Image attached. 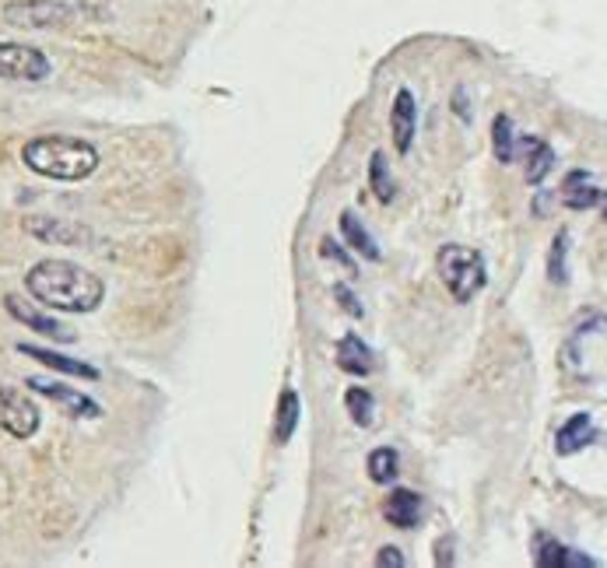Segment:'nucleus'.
<instances>
[{
	"label": "nucleus",
	"mask_w": 607,
	"mask_h": 568,
	"mask_svg": "<svg viewBox=\"0 0 607 568\" xmlns=\"http://www.w3.org/2000/svg\"><path fill=\"white\" fill-rule=\"evenodd\" d=\"M25 288L36 302L60 312H96L106 298L99 274L71 260H42L25 274Z\"/></svg>",
	"instance_id": "obj_1"
},
{
	"label": "nucleus",
	"mask_w": 607,
	"mask_h": 568,
	"mask_svg": "<svg viewBox=\"0 0 607 568\" xmlns=\"http://www.w3.org/2000/svg\"><path fill=\"white\" fill-rule=\"evenodd\" d=\"M22 162L39 172L46 180L57 183H82L91 172L99 169V151L82 137H67V134H42L33 137L22 148Z\"/></svg>",
	"instance_id": "obj_2"
},
{
	"label": "nucleus",
	"mask_w": 607,
	"mask_h": 568,
	"mask_svg": "<svg viewBox=\"0 0 607 568\" xmlns=\"http://www.w3.org/2000/svg\"><path fill=\"white\" fill-rule=\"evenodd\" d=\"M435 267H439V277L446 281V288L457 302H471V298L488 284L485 257L471 246H457V243L443 246L439 257H435Z\"/></svg>",
	"instance_id": "obj_3"
},
{
	"label": "nucleus",
	"mask_w": 607,
	"mask_h": 568,
	"mask_svg": "<svg viewBox=\"0 0 607 568\" xmlns=\"http://www.w3.org/2000/svg\"><path fill=\"white\" fill-rule=\"evenodd\" d=\"M82 18V8L67 0H11L4 4V22L14 28H64Z\"/></svg>",
	"instance_id": "obj_4"
},
{
	"label": "nucleus",
	"mask_w": 607,
	"mask_h": 568,
	"mask_svg": "<svg viewBox=\"0 0 607 568\" xmlns=\"http://www.w3.org/2000/svg\"><path fill=\"white\" fill-rule=\"evenodd\" d=\"M53 63L36 46L0 42V82H46Z\"/></svg>",
	"instance_id": "obj_5"
},
{
	"label": "nucleus",
	"mask_w": 607,
	"mask_h": 568,
	"mask_svg": "<svg viewBox=\"0 0 607 568\" xmlns=\"http://www.w3.org/2000/svg\"><path fill=\"white\" fill-rule=\"evenodd\" d=\"M0 429L14 439H33L39 432V407L22 390L0 383Z\"/></svg>",
	"instance_id": "obj_6"
},
{
	"label": "nucleus",
	"mask_w": 607,
	"mask_h": 568,
	"mask_svg": "<svg viewBox=\"0 0 607 568\" xmlns=\"http://www.w3.org/2000/svg\"><path fill=\"white\" fill-rule=\"evenodd\" d=\"M25 232L33 235L36 243H57V246H85L91 239V232L85 225L53 218V214H28Z\"/></svg>",
	"instance_id": "obj_7"
},
{
	"label": "nucleus",
	"mask_w": 607,
	"mask_h": 568,
	"mask_svg": "<svg viewBox=\"0 0 607 568\" xmlns=\"http://www.w3.org/2000/svg\"><path fill=\"white\" fill-rule=\"evenodd\" d=\"M25 386L33 390V393H42V397L57 400L60 407L67 410L71 418H102L99 400L85 397V393H82V390H74V386L57 383V379H39V375H33V379H25Z\"/></svg>",
	"instance_id": "obj_8"
},
{
	"label": "nucleus",
	"mask_w": 607,
	"mask_h": 568,
	"mask_svg": "<svg viewBox=\"0 0 607 568\" xmlns=\"http://www.w3.org/2000/svg\"><path fill=\"white\" fill-rule=\"evenodd\" d=\"M4 306H8V312L14 316V320L25 323V326H33L36 334L50 337V341H60V344H71V341H74V330H67L64 323H57L53 316L39 312L33 302H25L22 295H8V298H4Z\"/></svg>",
	"instance_id": "obj_9"
},
{
	"label": "nucleus",
	"mask_w": 607,
	"mask_h": 568,
	"mask_svg": "<svg viewBox=\"0 0 607 568\" xmlns=\"http://www.w3.org/2000/svg\"><path fill=\"white\" fill-rule=\"evenodd\" d=\"M391 131H394V145L400 155H408L414 145V134H418V106H414V95L408 88L397 91L394 109H391Z\"/></svg>",
	"instance_id": "obj_10"
},
{
	"label": "nucleus",
	"mask_w": 607,
	"mask_h": 568,
	"mask_svg": "<svg viewBox=\"0 0 607 568\" xmlns=\"http://www.w3.org/2000/svg\"><path fill=\"white\" fill-rule=\"evenodd\" d=\"M334 361L340 372H348L355 379H366L372 369H376V358H372V347L358 337V334H345L337 341V351H334Z\"/></svg>",
	"instance_id": "obj_11"
},
{
	"label": "nucleus",
	"mask_w": 607,
	"mask_h": 568,
	"mask_svg": "<svg viewBox=\"0 0 607 568\" xmlns=\"http://www.w3.org/2000/svg\"><path fill=\"white\" fill-rule=\"evenodd\" d=\"M562 203L569 211H590V208H604V218H607V194L597 186H590V176L586 172H569L566 183H562Z\"/></svg>",
	"instance_id": "obj_12"
},
{
	"label": "nucleus",
	"mask_w": 607,
	"mask_h": 568,
	"mask_svg": "<svg viewBox=\"0 0 607 568\" xmlns=\"http://www.w3.org/2000/svg\"><path fill=\"white\" fill-rule=\"evenodd\" d=\"M18 351L36 358L39 366L53 369V372H64V375H82V379H99V369L96 366H85L82 358H67L60 351H50V347H36V344H18Z\"/></svg>",
	"instance_id": "obj_13"
},
{
	"label": "nucleus",
	"mask_w": 607,
	"mask_h": 568,
	"mask_svg": "<svg viewBox=\"0 0 607 568\" xmlns=\"http://www.w3.org/2000/svg\"><path fill=\"white\" fill-rule=\"evenodd\" d=\"M590 442H594V421H590V415H572L555 435V453L575 456L580 449H586Z\"/></svg>",
	"instance_id": "obj_14"
},
{
	"label": "nucleus",
	"mask_w": 607,
	"mask_h": 568,
	"mask_svg": "<svg viewBox=\"0 0 607 568\" xmlns=\"http://www.w3.org/2000/svg\"><path fill=\"white\" fill-rule=\"evenodd\" d=\"M383 516L391 519L394 527H400V530L418 527V519H422V495L408 492V487H397V492L386 498Z\"/></svg>",
	"instance_id": "obj_15"
},
{
	"label": "nucleus",
	"mask_w": 607,
	"mask_h": 568,
	"mask_svg": "<svg viewBox=\"0 0 607 568\" xmlns=\"http://www.w3.org/2000/svg\"><path fill=\"white\" fill-rule=\"evenodd\" d=\"M520 155H527V183L541 186L544 176L555 169V151L537 137H520Z\"/></svg>",
	"instance_id": "obj_16"
},
{
	"label": "nucleus",
	"mask_w": 607,
	"mask_h": 568,
	"mask_svg": "<svg viewBox=\"0 0 607 568\" xmlns=\"http://www.w3.org/2000/svg\"><path fill=\"white\" fill-rule=\"evenodd\" d=\"M537 565L541 568H590L594 558L586 555H575L572 547L552 541V536H541V547H537Z\"/></svg>",
	"instance_id": "obj_17"
},
{
	"label": "nucleus",
	"mask_w": 607,
	"mask_h": 568,
	"mask_svg": "<svg viewBox=\"0 0 607 568\" xmlns=\"http://www.w3.org/2000/svg\"><path fill=\"white\" fill-rule=\"evenodd\" d=\"M340 239H345L355 252H362L366 260H380V246L372 243V235H369V229L362 225V221H358L351 211H345L340 214Z\"/></svg>",
	"instance_id": "obj_18"
},
{
	"label": "nucleus",
	"mask_w": 607,
	"mask_h": 568,
	"mask_svg": "<svg viewBox=\"0 0 607 568\" xmlns=\"http://www.w3.org/2000/svg\"><path fill=\"white\" fill-rule=\"evenodd\" d=\"M295 424H299V393L285 390L282 400H277V418H274V442L285 446V442L295 435Z\"/></svg>",
	"instance_id": "obj_19"
},
{
	"label": "nucleus",
	"mask_w": 607,
	"mask_h": 568,
	"mask_svg": "<svg viewBox=\"0 0 607 568\" xmlns=\"http://www.w3.org/2000/svg\"><path fill=\"white\" fill-rule=\"evenodd\" d=\"M492 145H495V158H499L503 165H512L520 158V140H517V131H512V120L509 116H495V123H492Z\"/></svg>",
	"instance_id": "obj_20"
},
{
	"label": "nucleus",
	"mask_w": 607,
	"mask_h": 568,
	"mask_svg": "<svg viewBox=\"0 0 607 568\" xmlns=\"http://www.w3.org/2000/svg\"><path fill=\"white\" fill-rule=\"evenodd\" d=\"M345 407L358 429H372V421H376V397L366 386H351L345 393Z\"/></svg>",
	"instance_id": "obj_21"
},
{
	"label": "nucleus",
	"mask_w": 607,
	"mask_h": 568,
	"mask_svg": "<svg viewBox=\"0 0 607 568\" xmlns=\"http://www.w3.org/2000/svg\"><path fill=\"white\" fill-rule=\"evenodd\" d=\"M397 473H400V453H397V449L380 446V449L369 453V478L376 481V484L397 481Z\"/></svg>",
	"instance_id": "obj_22"
},
{
	"label": "nucleus",
	"mask_w": 607,
	"mask_h": 568,
	"mask_svg": "<svg viewBox=\"0 0 607 568\" xmlns=\"http://www.w3.org/2000/svg\"><path fill=\"white\" fill-rule=\"evenodd\" d=\"M369 183H372V189H376V197H380L383 203L394 200V180H391V172H386V155H383V151L372 155V162H369Z\"/></svg>",
	"instance_id": "obj_23"
},
{
	"label": "nucleus",
	"mask_w": 607,
	"mask_h": 568,
	"mask_svg": "<svg viewBox=\"0 0 607 568\" xmlns=\"http://www.w3.org/2000/svg\"><path fill=\"white\" fill-rule=\"evenodd\" d=\"M566 249H569V232H558L555 235V246H552V260H548V277L555 284H566L569 274H566Z\"/></svg>",
	"instance_id": "obj_24"
},
{
	"label": "nucleus",
	"mask_w": 607,
	"mask_h": 568,
	"mask_svg": "<svg viewBox=\"0 0 607 568\" xmlns=\"http://www.w3.org/2000/svg\"><path fill=\"white\" fill-rule=\"evenodd\" d=\"M334 298H337V306L345 309L348 316H355V320H362V302H355V295H351V288L348 284H334Z\"/></svg>",
	"instance_id": "obj_25"
},
{
	"label": "nucleus",
	"mask_w": 607,
	"mask_h": 568,
	"mask_svg": "<svg viewBox=\"0 0 607 568\" xmlns=\"http://www.w3.org/2000/svg\"><path fill=\"white\" fill-rule=\"evenodd\" d=\"M376 565H380V568H404V555H400L397 547H380Z\"/></svg>",
	"instance_id": "obj_26"
},
{
	"label": "nucleus",
	"mask_w": 607,
	"mask_h": 568,
	"mask_svg": "<svg viewBox=\"0 0 607 568\" xmlns=\"http://www.w3.org/2000/svg\"><path fill=\"white\" fill-rule=\"evenodd\" d=\"M320 249H323V257H334L337 263H345L348 271H351V267H355V263H351V257H348V252L340 249V246H334V239H323V246H320Z\"/></svg>",
	"instance_id": "obj_27"
}]
</instances>
